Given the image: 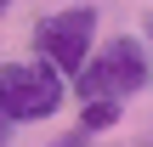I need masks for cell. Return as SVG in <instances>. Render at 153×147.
I'll return each instance as SVG.
<instances>
[{
    "label": "cell",
    "mask_w": 153,
    "mask_h": 147,
    "mask_svg": "<svg viewBox=\"0 0 153 147\" xmlns=\"http://www.w3.org/2000/svg\"><path fill=\"white\" fill-rule=\"evenodd\" d=\"M62 147H91V136H85V130H74V136H68Z\"/></svg>",
    "instance_id": "cell-6"
},
{
    "label": "cell",
    "mask_w": 153,
    "mask_h": 147,
    "mask_svg": "<svg viewBox=\"0 0 153 147\" xmlns=\"http://www.w3.org/2000/svg\"><path fill=\"white\" fill-rule=\"evenodd\" d=\"M142 79H148V62H142L136 40H108L79 74V96L85 102H125Z\"/></svg>",
    "instance_id": "cell-1"
},
{
    "label": "cell",
    "mask_w": 153,
    "mask_h": 147,
    "mask_svg": "<svg viewBox=\"0 0 153 147\" xmlns=\"http://www.w3.org/2000/svg\"><path fill=\"white\" fill-rule=\"evenodd\" d=\"M114 119H119V102H85V108H79V130H85V136L108 130Z\"/></svg>",
    "instance_id": "cell-4"
},
{
    "label": "cell",
    "mask_w": 153,
    "mask_h": 147,
    "mask_svg": "<svg viewBox=\"0 0 153 147\" xmlns=\"http://www.w3.org/2000/svg\"><path fill=\"white\" fill-rule=\"evenodd\" d=\"M91 28H97V11L91 6H74V11H57V17H40L34 23V45L51 68H79L85 74V51H91Z\"/></svg>",
    "instance_id": "cell-3"
},
{
    "label": "cell",
    "mask_w": 153,
    "mask_h": 147,
    "mask_svg": "<svg viewBox=\"0 0 153 147\" xmlns=\"http://www.w3.org/2000/svg\"><path fill=\"white\" fill-rule=\"evenodd\" d=\"M0 102L11 119H51L62 102V74L51 62H6L0 68Z\"/></svg>",
    "instance_id": "cell-2"
},
{
    "label": "cell",
    "mask_w": 153,
    "mask_h": 147,
    "mask_svg": "<svg viewBox=\"0 0 153 147\" xmlns=\"http://www.w3.org/2000/svg\"><path fill=\"white\" fill-rule=\"evenodd\" d=\"M6 6H11V0H0V11H6Z\"/></svg>",
    "instance_id": "cell-7"
},
{
    "label": "cell",
    "mask_w": 153,
    "mask_h": 147,
    "mask_svg": "<svg viewBox=\"0 0 153 147\" xmlns=\"http://www.w3.org/2000/svg\"><path fill=\"white\" fill-rule=\"evenodd\" d=\"M148 34H153V17H148Z\"/></svg>",
    "instance_id": "cell-8"
},
{
    "label": "cell",
    "mask_w": 153,
    "mask_h": 147,
    "mask_svg": "<svg viewBox=\"0 0 153 147\" xmlns=\"http://www.w3.org/2000/svg\"><path fill=\"white\" fill-rule=\"evenodd\" d=\"M6 136H11V113H6V102H0V147H6Z\"/></svg>",
    "instance_id": "cell-5"
}]
</instances>
